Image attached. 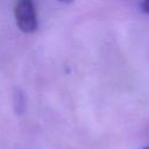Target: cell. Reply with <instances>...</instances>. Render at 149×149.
Masks as SVG:
<instances>
[{"label": "cell", "mask_w": 149, "mask_h": 149, "mask_svg": "<svg viewBox=\"0 0 149 149\" xmlns=\"http://www.w3.org/2000/svg\"><path fill=\"white\" fill-rule=\"evenodd\" d=\"M14 14L16 24L22 31L31 33L37 28V19L33 0H17Z\"/></svg>", "instance_id": "obj_1"}, {"label": "cell", "mask_w": 149, "mask_h": 149, "mask_svg": "<svg viewBox=\"0 0 149 149\" xmlns=\"http://www.w3.org/2000/svg\"><path fill=\"white\" fill-rule=\"evenodd\" d=\"M14 109H15L16 114H19V115L24 113V111H26L24 94L20 90H15V93H14Z\"/></svg>", "instance_id": "obj_2"}, {"label": "cell", "mask_w": 149, "mask_h": 149, "mask_svg": "<svg viewBox=\"0 0 149 149\" xmlns=\"http://www.w3.org/2000/svg\"><path fill=\"white\" fill-rule=\"evenodd\" d=\"M142 9L149 14V0H143L142 1Z\"/></svg>", "instance_id": "obj_3"}, {"label": "cell", "mask_w": 149, "mask_h": 149, "mask_svg": "<svg viewBox=\"0 0 149 149\" xmlns=\"http://www.w3.org/2000/svg\"><path fill=\"white\" fill-rule=\"evenodd\" d=\"M58 1H62V2H70V1H72V0H58Z\"/></svg>", "instance_id": "obj_4"}, {"label": "cell", "mask_w": 149, "mask_h": 149, "mask_svg": "<svg viewBox=\"0 0 149 149\" xmlns=\"http://www.w3.org/2000/svg\"><path fill=\"white\" fill-rule=\"evenodd\" d=\"M146 149H149V148H146Z\"/></svg>", "instance_id": "obj_5"}]
</instances>
